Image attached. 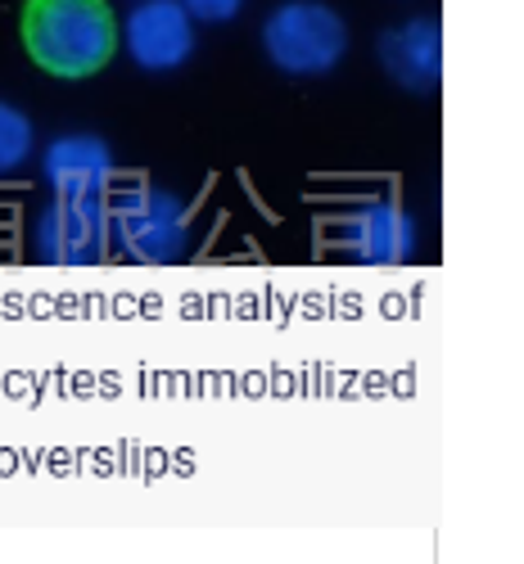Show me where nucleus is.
I'll use <instances>...</instances> for the list:
<instances>
[{
	"label": "nucleus",
	"instance_id": "6",
	"mask_svg": "<svg viewBox=\"0 0 524 564\" xmlns=\"http://www.w3.org/2000/svg\"><path fill=\"white\" fill-rule=\"evenodd\" d=\"M114 181V159L100 135H64L45 150V185L55 199H105Z\"/></svg>",
	"mask_w": 524,
	"mask_h": 564
},
{
	"label": "nucleus",
	"instance_id": "10",
	"mask_svg": "<svg viewBox=\"0 0 524 564\" xmlns=\"http://www.w3.org/2000/svg\"><path fill=\"white\" fill-rule=\"evenodd\" d=\"M177 6L190 14V23H226L245 10V0H177Z\"/></svg>",
	"mask_w": 524,
	"mask_h": 564
},
{
	"label": "nucleus",
	"instance_id": "7",
	"mask_svg": "<svg viewBox=\"0 0 524 564\" xmlns=\"http://www.w3.org/2000/svg\"><path fill=\"white\" fill-rule=\"evenodd\" d=\"M344 245L362 258V262H375V267H394V262H407L411 249H416V226L411 217L398 208V204H385L375 199L366 208H357L344 226Z\"/></svg>",
	"mask_w": 524,
	"mask_h": 564
},
{
	"label": "nucleus",
	"instance_id": "9",
	"mask_svg": "<svg viewBox=\"0 0 524 564\" xmlns=\"http://www.w3.org/2000/svg\"><path fill=\"white\" fill-rule=\"evenodd\" d=\"M32 154V122L23 109L0 100V172H14Z\"/></svg>",
	"mask_w": 524,
	"mask_h": 564
},
{
	"label": "nucleus",
	"instance_id": "3",
	"mask_svg": "<svg viewBox=\"0 0 524 564\" xmlns=\"http://www.w3.org/2000/svg\"><path fill=\"white\" fill-rule=\"evenodd\" d=\"M109 230L122 240V249L136 258V262H150V267H163V262H177L185 253V240H190V217L181 208L177 195L168 191H154V185H136L131 195H122L109 213Z\"/></svg>",
	"mask_w": 524,
	"mask_h": 564
},
{
	"label": "nucleus",
	"instance_id": "8",
	"mask_svg": "<svg viewBox=\"0 0 524 564\" xmlns=\"http://www.w3.org/2000/svg\"><path fill=\"white\" fill-rule=\"evenodd\" d=\"M379 64L407 90H430L443 68V41L430 19H411L379 36Z\"/></svg>",
	"mask_w": 524,
	"mask_h": 564
},
{
	"label": "nucleus",
	"instance_id": "4",
	"mask_svg": "<svg viewBox=\"0 0 524 564\" xmlns=\"http://www.w3.org/2000/svg\"><path fill=\"white\" fill-rule=\"evenodd\" d=\"M109 240V208L105 199H55L36 226V249L45 262L86 267L105 258Z\"/></svg>",
	"mask_w": 524,
	"mask_h": 564
},
{
	"label": "nucleus",
	"instance_id": "1",
	"mask_svg": "<svg viewBox=\"0 0 524 564\" xmlns=\"http://www.w3.org/2000/svg\"><path fill=\"white\" fill-rule=\"evenodd\" d=\"M23 45L51 77H90L118 51V19L109 0H28Z\"/></svg>",
	"mask_w": 524,
	"mask_h": 564
},
{
	"label": "nucleus",
	"instance_id": "5",
	"mask_svg": "<svg viewBox=\"0 0 524 564\" xmlns=\"http://www.w3.org/2000/svg\"><path fill=\"white\" fill-rule=\"evenodd\" d=\"M127 45L146 73H172L195 51V23L177 0H140L127 19Z\"/></svg>",
	"mask_w": 524,
	"mask_h": 564
},
{
	"label": "nucleus",
	"instance_id": "2",
	"mask_svg": "<svg viewBox=\"0 0 524 564\" xmlns=\"http://www.w3.org/2000/svg\"><path fill=\"white\" fill-rule=\"evenodd\" d=\"M263 51L280 73L321 77L344 59L349 28L321 0H290L263 23Z\"/></svg>",
	"mask_w": 524,
	"mask_h": 564
}]
</instances>
